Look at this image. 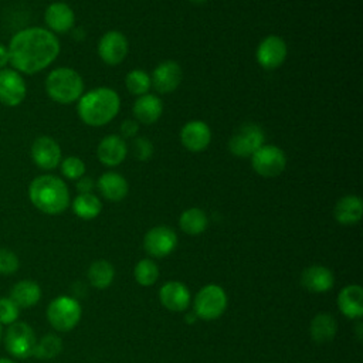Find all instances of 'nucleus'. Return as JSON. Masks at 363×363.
Instances as JSON below:
<instances>
[{
	"instance_id": "393cba45",
	"label": "nucleus",
	"mask_w": 363,
	"mask_h": 363,
	"mask_svg": "<svg viewBox=\"0 0 363 363\" xmlns=\"http://www.w3.org/2000/svg\"><path fill=\"white\" fill-rule=\"evenodd\" d=\"M41 298V289L37 282L24 279L16 284L10 292V299L18 308H31L34 306Z\"/></svg>"
},
{
	"instance_id": "f3484780",
	"label": "nucleus",
	"mask_w": 363,
	"mask_h": 363,
	"mask_svg": "<svg viewBox=\"0 0 363 363\" xmlns=\"http://www.w3.org/2000/svg\"><path fill=\"white\" fill-rule=\"evenodd\" d=\"M44 21L47 28L57 34L69 33L75 26V13L65 1H54L47 6L44 11Z\"/></svg>"
},
{
	"instance_id": "473e14b6",
	"label": "nucleus",
	"mask_w": 363,
	"mask_h": 363,
	"mask_svg": "<svg viewBox=\"0 0 363 363\" xmlns=\"http://www.w3.org/2000/svg\"><path fill=\"white\" fill-rule=\"evenodd\" d=\"M60 170L61 174L68 179V180H78L82 176H85L86 172V166L84 163L82 159H79L78 156H67L61 160L60 163Z\"/></svg>"
},
{
	"instance_id": "0eeeda50",
	"label": "nucleus",
	"mask_w": 363,
	"mask_h": 363,
	"mask_svg": "<svg viewBox=\"0 0 363 363\" xmlns=\"http://www.w3.org/2000/svg\"><path fill=\"white\" fill-rule=\"evenodd\" d=\"M81 305L69 296H58L47 308V318L51 326L60 332H68L77 326L81 319Z\"/></svg>"
},
{
	"instance_id": "4be33fe9",
	"label": "nucleus",
	"mask_w": 363,
	"mask_h": 363,
	"mask_svg": "<svg viewBox=\"0 0 363 363\" xmlns=\"http://www.w3.org/2000/svg\"><path fill=\"white\" fill-rule=\"evenodd\" d=\"M335 220L343 225H353L360 221L363 216V201L356 194H346L340 197L333 208Z\"/></svg>"
},
{
	"instance_id": "4468645a",
	"label": "nucleus",
	"mask_w": 363,
	"mask_h": 363,
	"mask_svg": "<svg viewBox=\"0 0 363 363\" xmlns=\"http://www.w3.org/2000/svg\"><path fill=\"white\" fill-rule=\"evenodd\" d=\"M177 245V234L167 225H156L143 237L145 251L155 258H162L174 251Z\"/></svg>"
},
{
	"instance_id": "79ce46f5",
	"label": "nucleus",
	"mask_w": 363,
	"mask_h": 363,
	"mask_svg": "<svg viewBox=\"0 0 363 363\" xmlns=\"http://www.w3.org/2000/svg\"><path fill=\"white\" fill-rule=\"evenodd\" d=\"M0 339H1V326H0Z\"/></svg>"
},
{
	"instance_id": "2eb2a0df",
	"label": "nucleus",
	"mask_w": 363,
	"mask_h": 363,
	"mask_svg": "<svg viewBox=\"0 0 363 363\" xmlns=\"http://www.w3.org/2000/svg\"><path fill=\"white\" fill-rule=\"evenodd\" d=\"M183 79V69L179 62L173 60H166L157 64L150 75L152 86L156 92L164 95L176 91Z\"/></svg>"
},
{
	"instance_id": "dca6fc26",
	"label": "nucleus",
	"mask_w": 363,
	"mask_h": 363,
	"mask_svg": "<svg viewBox=\"0 0 363 363\" xmlns=\"http://www.w3.org/2000/svg\"><path fill=\"white\" fill-rule=\"evenodd\" d=\"M211 129L210 126L200 119L189 121L180 129V142L182 145L193 153H200L206 150L211 142Z\"/></svg>"
},
{
	"instance_id": "7ed1b4c3",
	"label": "nucleus",
	"mask_w": 363,
	"mask_h": 363,
	"mask_svg": "<svg viewBox=\"0 0 363 363\" xmlns=\"http://www.w3.org/2000/svg\"><path fill=\"white\" fill-rule=\"evenodd\" d=\"M31 204L44 214L57 216L64 213L71 201L67 183L55 174H40L28 184Z\"/></svg>"
},
{
	"instance_id": "39448f33",
	"label": "nucleus",
	"mask_w": 363,
	"mask_h": 363,
	"mask_svg": "<svg viewBox=\"0 0 363 363\" xmlns=\"http://www.w3.org/2000/svg\"><path fill=\"white\" fill-rule=\"evenodd\" d=\"M194 315L203 320L218 319L227 309L225 291L216 284L203 286L194 296Z\"/></svg>"
},
{
	"instance_id": "58836bf2",
	"label": "nucleus",
	"mask_w": 363,
	"mask_h": 363,
	"mask_svg": "<svg viewBox=\"0 0 363 363\" xmlns=\"http://www.w3.org/2000/svg\"><path fill=\"white\" fill-rule=\"evenodd\" d=\"M9 65V50L7 45L0 43V71Z\"/></svg>"
},
{
	"instance_id": "ea45409f",
	"label": "nucleus",
	"mask_w": 363,
	"mask_h": 363,
	"mask_svg": "<svg viewBox=\"0 0 363 363\" xmlns=\"http://www.w3.org/2000/svg\"><path fill=\"white\" fill-rule=\"evenodd\" d=\"M191 4H196V6H201V4H204V3H207L208 0H189Z\"/></svg>"
},
{
	"instance_id": "cd10ccee",
	"label": "nucleus",
	"mask_w": 363,
	"mask_h": 363,
	"mask_svg": "<svg viewBox=\"0 0 363 363\" xmlns=\"http://www.w3.org/2000/svg\"><path fill=\"white\" fill-rule=\"evenodd\" d=\"M71 206L74 214L82 220H94L102 211V203L94 193H79Z\"/></svg>"
},
{
	"instance_id": "a211bd4d",
	"label": "nucleus",
	"mask_w": 363,
	"mask_h": 363,
	"mask_svg": "<svg viewBox=\"0 0 363 363\" xmlns=\"http://www.w3.org/2000/svg\"><path fill=\"white\" fill-rule=\"evenodd\" d=\"M98 160L106 167L119 166L128 156V145L119 135H106L96 146Z\"/></svg>"
},
{
	"instance_id": "a878e982",
	"label": "nucleus",
	"mask_w": 363,
	"mask_h": 363,
	"mask_svg": "<svg viewBox=\"0 0 363 363\" xmlns=\"http://www.w3.org/2000/svg\"><path fill=\"white\" fill-rule=\"evenodd\" d=\"M311 337L316 343H328L333 340L337 332V323L335 318L329 313H318L313 316L311 326H309Z\"/></svg>"
},
{
	"instance_id": "72a5a7b5",
	"label": "nucleus",
	"mask_w": 363,
	"mask_h": 363,
	"mask_svg": "<svg viewBox=\"0 0 363 363\" xmlns=\"http://www.w3.org/2000/svg\"><path fill=\"white\" fill-rule=\"evenodd\" d=\"M132 153H133L135 159H138L139 162H147L152 159V156L155 153V146L150 139L138 136L132 142Z\"/></svg>"
},
{
	"instance_id": "b1692460",
	"label": "nucleus",
	"mask_w": 363,
	"mask_h": 363,
	"mask_svg": "<svg viewBox=\"0 0 363 363\" xmlns=\"http://www.w3.org/2000/svg\"><path fill=\"white\" fill-rule=\"evenodd\" d=\"M337 308L349 319L363 315V288L356 284L346 285L337 295Z\"/></svg>"
},
{
	"instance_id": "f257e3e1",
	"label": "nucleus",
	"mask_w": 363,
	"mask_h": 363,
	"mask_svg": "<svg viewBox=\"0 0 363 363\" xmlns=\"http://www.w3.org/2000/svg\"><path fill=\"white\" fill-rule=\"evenodd\" d=\"M7 50L11 68L20 74L34 75L48 68L57 60L61 44L48 28L31 26L14 33Z\"/></svg>"
},
{
	"instance_id": "c9c22d12",
	"label": "nucleus",
	"mask_w": 363,
	"mask_h": 363,
	"mask_svg": "<svg viewBox=\"0 0 363 363\" xmlns=\"http://www.w3.org/2000/svg\"><path fill=\"white\" fill-rule=\"evenodd\" d=\"M17 268H18L17 255L7 248H0V274H13Z\"/></svg>"
},
{
	"instance_id": "f8f14e48",
	"label": "nucleus",
	"mask_w": 363,
	"mask_h": 363,
	"mask_svg": "<svg viewBox=\"0 0 363 363\" xmlns=\"http://www.w3.org/2000/svg\"><path fill=\"white\" fill-rule=\"evenodd\" d=\"M96 51L102 62L115 67L126 58L129 52V41L123 33L118 30H109L99 38Z\"/></svg>"
},
{
	"instance_id": "9d476101",
	"label": "nucleus",
	"mask_w": 363,
	"mask_h": 363,
	"mask_svg": "<svg viewBox=\"0 0 363 363\" xmlns=\"http://www.w3.org/2000/svg\"><path fill=\"white\" fill-rule=\"evenodd\" d=\"M35 345V335L24 322H13L6 332V349L14 357L26 359L33 356Z\"/></svg>"
},
{
	"instance_id": "4c0bfd02",
	"label": "nucleus",
	"mask_w": 363,
	"mask_h": 363,
	"mask_svg": "<svg viewBox=\"0 0 363 363\" xmlns=\"http://www.w3.org/2000/svg\"><path fill=\"white\" fill-rule=\"evenodd\" d=\"M94 187H96L95 182L88 176H82L81 179L77 180V190L79 193H92Z\"/></svg>"
},
{
	"instance_id": "20e7f679",
	"label": "nucleus",
	"mask_w": 363,
	"mask_h": 363,
	"mask_svg": "<svg viewBox=\"0 0 363 363\" xmlns=\"http://www.w3.org/2000/svg\"><path fill=\"white\" fill-rule=\"evenodd\" d=\"M48 98L61 105L77 102L84 94V79L81 74L69 67H58L48 72L44 81Z\"/></svg>"
},
{
	"instance_id": "7c9ffc66",
	"label": "nucleus",
	"mask_w": 363,
	"mask_h": 363,
	"mask_svg": "<svg viewBox=\"0 0 363 363\" xmlns=\"http://www.w3.org/2000/svg\"><path fill=\"white\" fill-rule=\"evenodd\" d=\"M133 275L139 285L150 286L159 278V267L155 261H152L149 258H143L135 265Z\"/></svg>"
},
{
	"instance_id": "c756f323",
	"label": "nucleus",
	"mask_w": 363,
	"mask_h": 363,
	"mask_svg": "<svg viewBox=\"0 0 363 363\" xmlns=\"http://www.w3.org/2000/svg\"><path fill=\"white\" fill-rule=\"evenodd\" d=\"M125 86L129 91V94L135 96L145 95L152 88L150 75L142 68L130 69L125 77Z\"/></svg>"
},
{
	"instance_id": "a19ab883",
	"label": "nucleus",
	"mask_w": 363,
	"mask_h": 363,
	"mask_svg": "<svg viewBox=\"0 0 363 363\" xmlns=\"http://www.w3.org/2000/svg\"><path fill=\"white\" fill-rule=\"evenodd\" d=\"M0 363H14V362H11L9 359H0Z\"/></svg>"
},
{
	"instance_id": "ddd939ff",
	"label": "nucleus",
	"mask_w": 363,
	"mask_h": 363,
	"mask_svg": "<svg viewBox=\"0 0 363 363\" xmlns=\"http://www.w3.org/2000/svg\"><path fill=\"white\" fill-rule=\"evenodd\" d=\"M30 155L34 164L41 170H54L62 160L60 143L47 135H41L33 140Z\"/></svg>"
},
{
	"instance_id": "9b49d317",
	"label": "nucleus",
	"mask_w": 363,
	"mask_h": 363,
	"mask_svg": "<svg viewBox=\"0 0 363 363\" xmlns=\"http://www.w3.org/2000/svg\"><path fill=\"white\" fill-rule=\"evenodd\" d=\"M27 96V84L14 68H3L0 71V104L7 108H16Z\"/></svg>"
},
{
	"instance_id": "2f4dec72",
	"label": "nucleus",
	"mask_w": 363,
	"mask_h": 363,
	"mask_svg": "<svg viewBox=\"0 0 363 363\" xmlns=\"http://www.w3.org/2000/svg\"><path fill=\"white\" fill-rule=\"evenodd\" d=\"M62 350L61 339L55 335H47L44 336L34 349V356L40 359H52Z\"/></svg>"
},
{
	"instance_id": "5701e85b",
	"label": "nucleus",
	"mask_w": 363,
	"mask_h": 363,
	"mask_svg": "<svg viewBox=\"0 0 363 363\" xmlns=\"http://www.w3.org/2000/svg\"><path fill=\"white\" fill-rule=\"evenodd\" d=\"M301 284L309 292H326L335 284V277L332 271L323 265H311L303 269L301 275Z\"/></svg>"
},
{
	"instance_id": "c85d7f7f",
	"label": "nucleus",
	"mask_w": 363,
	"mask_h": 363,
	"mask_svg": "<svg viewBox=\"0 0 363 363\" xmlns=\"http://www.w3.org/2000/svg\"><path fill=\"white\" fill-rule=\"evenodd\" d=\"M115 277L113 265L106 259H96L88 268V281L98 289L108 288Z\"/></svg>"
},
{
	"instance_id": "6ab92c4d",
	"label": "nucleus",
	"mask_w": 363,
	"mask_h": 363,
	"mask_svg": "<svg viewBox=\"0 0 363 363\" xmlns=\"http://www.w3.org/2000/svg\"><path fill=\"white\" fill-rule=\"evenodd\" d=\"M159 299L162 305L173 312L184 311L191 301L189 288L180 281H169L162 285L159 291Z\"/></svg>"
},
{
	"instance_id": "6e6552de",
	"label": "nucleus",
	"mask_w": 363,
	"mask_h": 363,
	"mask_svg": "<svg viewBox=\"0 0 363 363\" xmlns=\"http://www.w3.org/2000/svg\"><path fill=\"white\" fill-rule=\"evenodd\" d=\"M250 159L254 172L265 179L279 176L286 167V155L277 145L264 143Z\"/></svg>"
},
{
	"instance_id": "e433bc0d",
	"label": "nucleus",
	"mask_w": 363,
	"mask_h": 363,
	"mask_svg": "<svg viewBox=\"0 0 363 363\" xmlns=\"http://www.w3.org/2000/svg\"><path fill=\"white\" fill-rule=\"evenodd\" d=\"M139 130V123L135 119H125L121 123V135L122 138H135Z\"/></svg>"
},
{
	"instance_id": "f704fd0d",
	"label": "nucleus",
	"mask_w": 363,
	"mask_h": 363,
	"mask_svg": "<svg viewBox=\"0 0 363 363\" xmlns=\"http://www.w3.org/2000/svg\"><path fill=\"white\" fill-rule=\"evenodd\" d=\"M18 316V306L10 298H0V323H13Z\"/></svg>"
},
{
	"instance_id": "f03ea898",
	"label": "nucleus",
	"mask_w": 363,
	"mask_h": 363,
	"mask_svg": "<svg viewBox=\"0 0 363 363\" xmlns=\"http://www.w3.org/2000/svg\"><path fill=\"white\" fill-rule=\"evenodd\" d=\"M77 102L79 119L92 128L108 125L121 109V96L109 86H98L84 92Z\"/></svg>"
},
{
	"instance_id": "423d86ee",
	"label": "nucleus",
	"mask_w": 363,
	"mask_h": 363,
	"mask_svg": "<svg viewBox=\"0 0 363 363\" xmlns=\"http://www.w3.org/2000/svg\"><path fill=\"white\" fill-rule=\"evenodd\" d=\"M265 143V133L258 123H242L230 138L228 150L233 156L247 159L251 157Z\"/></svg>"
},
{
	"instance_id": "1a4fd4ad",
	"label": "nucleus",
	"mask_w": 363,
	"mask_h": 363,
	"mask_svg": "<svg viewBox=\"0 0 363 363\" xmlns=\"http://www.w3.org/2000/svg\"><path fill=\"white\" fill-rule=\"evenodd\" d=\"M288 55V45L285 40L277 34H269L264 37L257 50H255V58L261 68L267 71H274L279 68Z\"/></svg>"
},
{
	"instance_id": "aec40b11",
	"label": "nucleus",
	"mask_w": 363,
	"mask_h": 363,
	"mask_svg": "<svg viewBox=\"0 0 363 363\" xmlns=\"http://www.w3.org/2000/svg\"><path fill=\"white\" fill-rule=\"evenodd\" d=\"M133 119L138 123L152 125L157 122L163 113V101L155 94H145L136 98L132 106Z\"/></svg>"
},
{
	"instance_id": "bb28decb",
	"label": "nucleus",
	"mask_w": 363,
	"mask_h": 363,
	"mask_svg": "<svg viewBox=\"0 0 363 363\" xmlns=\"http://www.w3.org/2000/svg\"><path fill=\"white\" fill-rule=\"evenodd\" d=\"M179 227L189 235H199L208 227V217L199 207L186 208L179 217Z\"/></svg>"
},
{
	"instance_id": "412c9836",
	"label": "nucleus",
	"mask_w": 363,
	"mask_h": 363,
	"mask_svg": "<svg viewBox=\"0 0 363 363\" xmlns=\"http://www.w3.org/2000/svg\"><path fill=\"white\" fill-rule=\"evenodd\" d=\"M96 189L108 201H122L129 193L128 180L118 172H106L96 180Z\"/></svg>"
}]
</instances>
